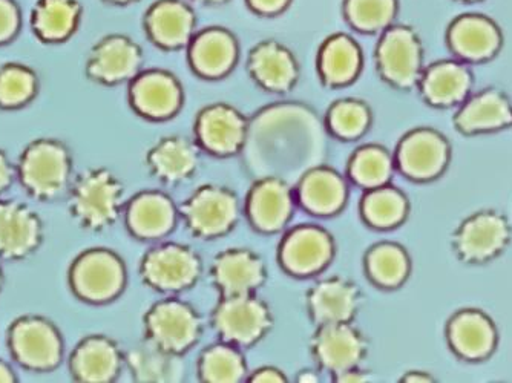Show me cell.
I'll use <instances>...</instances> for the list:
<instances>
[{"label": "cell", "mask_w": 512, "mask_h": 383, "mask_svg": "<svg viewBox=\"0 0 512 383\" xmlns=\"http://www.w3.org/2000/svg\"><path fill=\"white\" fill-rule=\"evenodd\" d=\"M394 171V158L381 146H364L353 154L348 174L358 186L375 189L385 186Z\"/></svg>", "instance_id": "obj_40"}, {"label": "cell", "mask_w": 512, "mask_h": 383, "mask_svg": "<svg viewBox=\"0 0 512 383\" xmlns=\"http://www.w3.org/2000/svg\"><path fill=\"white\" fill-rule=\"evenodd\" d=\"M125 186L108 167H89L74 177L66 195L68 212L82 229L102 232L119 221Z\"/></svg>", "instance_id": "obj_2"}, {"label": "cell", "mask_w": 512, "mask_h": 383, "mask_svg": "<svg viewBox=\"0 0 512 383\" xmlns=\"http://www.w3.org/2000/svg\"><path fill=\"white\" fill-rule=\"evenodd\" d=\"M128 100L138 115L161 122L174 117L183 108V86L165 69L140 71L129 82Z\"/></svg>", "instance_id": "obj_13"}, {"label": "cell", "mask_w": 512, "mask_h": 383, "mask_svg": "<svg viewBox=\"0 0 512 383\" xmlns=\"http://www.w3.org/2000/svg\"><path fill=\"white\" fill-rule=\"evenodd\" d=\"M335 255L332 235L315 224H302L284 236L279 261L293 276H312L329 266Z\"/></svg>", "instance_id": "obj_16"}, {"label": "cell", "mask_w": 512, "mask_h": 383, "mask_svg": "<svg viewBox=\"0 0 512 383\" xmlns=\"http://www.w3.org/2000/svg\"><path fill=\"white\" fill-rule=\"evenodd\" d=\"M344 178L329 167H316L299 181L296 198L307 212L318 217H332L347 203Z\"/></svg>", "instance_id": "obj_33"}, {"label": "cell", "mask_w": 512, "mask_h": 383, "mask_svg": "<svg viewBox=\"0 0 512 383\" xmlns=\"http://www.w3.org/2000/svg\"><path fill=\"white\" fill-rule=\"evenodd\" d=\"M417 86L428 105L451 108L468 99L473 88V74L465 63L439 60L424 68Z\"/></svg>", "instance_id": "obj_26"}, {"label": "cell", "mask_w": 512, "mask_h": 383, "mask_svg": "<svg viewBox=\"0 0 512 383\" xmlns=\"http://www.w3.org/2000/svg\"><path fill=\"white\" fill-rule=\"evenodd\" d=\"M142 46L125 34H108L97 40L86 57L85 74L102 86L129 83L143 71Z\"/></svg>", "instance_id": "obj_9"}, {"label": "cell", "mask_w": 512, "mask_h": 383, "mask_svg": "<svg viewBox=\"0 0 512 383\" xmlns=\"http://www.w3.org/2000/svg\"><path fill=\"white\" fill-rule=\"evenodd\" d=\"M198 5H206V7H220V5L229 4L230 0H189Z\"/></svg>", "instance_id": "obj_50"}, {"label": "cell", "mask_w": 512, "mask_h": 383, "mask_svg": "<svg viewBox=\"0 0 512 383\" xmlns=\"http://www.w3.org/2000/svg\"><path fill=\"white\" fill-rule=\"evenodd\" d=\"M23 190L40 203L66 198L74 180V157L65 141L42 137L30 141L16 163Z\"/></svg>", "instance_id": "obj_1"}, {"label": "cell", "mask_w": 512, "mask_h": 383, "mask_svg": "<svg viewBox=\"0 0 512 383\" xmlns=\"http://www.w3.org/2000/svg\"><path fill=\"white\" fill-rule=\"evenodd\" d=\"M246 212L256 230L279 232L295 212L292 187L281 178L267 177L258 181L247 197Z\"/></svg>", "instance_id": "obj_24"}, {"label": "cell", "mask_w": 512, "mask_h": 383, "mask_svg": "<svg viewBox=\"0 0 512 383\" xmlns=\"http://www.w3.org/2000/svg\"><path fill=\"white\" fill-rule=\"evenodd\" d=\"M249 123L234 106L215 103L201 109L195 122V134L201 148L218 157L241 151L246 143Z\"/></svg>", "instance_id": "obj_19"}, {"label": "cell", "mask_w": 512, "mask_h": 383, "mask_svg": "<svg viewBox=\"0 0 512 383\" xmlns=\"http://www.w3.org/2000/svg\"><path fill=\"white\" fill-rule=\"evenodd\" d=\"M17 382L16 373L10 364L0 359V383H14Z\"/></svg>", "instance_id": "obj_48"}, {"label": "cell", "mask_w": 512, "mask_h": 383, "mask_svg": "<svg viewBox=\"0 0 512 383\" xmlns=\"http://www.w3.org/2000/svg\"><path fill=\"white\" fill-rule=\"evenodd\" d=\"M22 28V13L16 0H0V45L13 42Z\"/></svg>", "instance_id": "obj_42"}, {"label": "cell", "mask_w": 512, "mask_h": 383, "mask_svg": "<svg viewBox=\"0 0 512 383\" xmlns=\"http://www.w3.org/2000/svg\"><path fill=\"white\" fill-rule=\"evenodd\" d=\"M298 382H319V376L316 371L304 370L299 373Z\"/></svg>", "instance_id": "obj_49"}, {"label": "cell", "mask_w": 512, "mask_h": 383, "mask_svg": "<svg viewBox=\"0 0 512 383\" xmlns=\"http://www.w3.org/2000/svg\"><path fill=\"white\" fill-rule=\"evenodd\" d=\"M310 350L322 370L338 374L361 367L368 354V342L352 322L324 324L318 325L313 334Z\"/></svg>", "instance_id": "obj_15"}, {"label": "cell", "mask_w": 512, "mask_h": 383, "mask_svg": "<svg viewBox=\"0 0 512 383\" xmlns=\"http://www.w3.org/2000/svg\"><path fill=\"white\" fill-rule=\"evenodd\" d=\"M146 36L157 48H188L197 28V14L188 0H155L143 16Z\"/></svg>", "instance_id": "obj_18"}, {"label": "cell", "mask_w": 512, "mask_h": 383, "mask_svg": "<svg viewBox=\"0 0 512 383\" xmlns=\"http://www.w3.org/2000/svg\"><path fill=\"white\" fill-rule=\"evenodd\" d=\"M306 302L316 325L352 322L361 305V292L347 279H324L309 290Z\"/></svg>", "instance_id": "obj_28"}, {"label": "cell", "mask_w": 512, "mask_h": 383, "mask_svg": "<svg viewBox=\"0 0 512 383\" xmlns=\"http://www.w3.org/2000/svg\"><path fill=\"white\" fill-rule=\"evenodd\" d=\"M146 163L155 178L175 184L192 177L200 163V155L188 138L166 137L148 152Z\"/></svg>", "instance_id": "obj_34"}, {"label": "cell", "mask_w": 512, "mask_h": 383, "mask_svg": "<svg viewBox=\"0 0 512 383\" xmlns=\"http://www.w3.org/2000/svg\"><path fill=\"white\" fill-rule=\"evenodd\" d=\"M502 33L497 23L482 14H463L448 28L451 53L463 62L482 63L494 59L502 48Z\"/></svg>", "instance_id": "obj_22"}, {"label": "cell", "mask_w": 512, "mask_h": 383, "mask_svg": "<svg viewBox=\"0 0 512 383\" xmlns=\"http://www.w3.org/2000/svg\"><path fill=\"white\" fill-rule=\"evenodd\" d=\"M376 68L384 82L402 91L417 86L424 71V46L414 28L393 23L379 34Z\"/></svg>", "instance_id": "obj_5"}, {"label": "cell", "mask_w": 512, "mask_h": 383, "mask_svg": "<svg viewBox=\"0 0 512 383\" xmlns=\"http://www.w3.org/2000/svg\"><path fill=\"white\" fill-rule=\"evenodd\" d=\"M5 275L4 269H2V264H0V292L4 289Z\"/></svg>", "instance_id": "obj_52"}, {"label": "cell", "mask_w": 512, "mask_h": 383, "mask_svg": "<svg viewBox=\"0 0 512 383\" xmlns=\"http://www.w3.org/2000/svg\"><path fill=\"white\" fill-rule=\"evenodd\" d=\"M365 270L378 287L398 289L410 276V256L399 244H376L365 255Z\"/></svg>", "instance_id": "obj_35"}, {"label": "cell", "mask_w": 512, "mask_h": 383, "mask_svg": "<svg viewBox=\"0 0 512 383\" xmlns=\"http://www.w3.org/2000/svg\"><path fill=\"white\" fill-rule=\"evenodd\" d=\"M39 89V74L33 66L22 62L0 65V109L14 111L30 105Z\"/></svg>", "instance_id": "obj_37"}, {"label": "cell", "mask_w": 512, "mask_h": 383, "mask_svg": "<svg viewBox=\"0 0 512 383\" xmlns=\"http://www.w3.org/2000/svg\"><path fill=\"white\" fill-rule=\"evenodd\" d=\"M371 125V109L358 99L336 100L327 112L330 132L342 140H355L368 131Z\"/></svg>", "instance_id": "obj_41"}, {"label": "cell", "mask_w": 512, "mask_h": 383, "mask_svg": "<svg viewBox=\"0 0 512 383\" xmlns=\"http://www.w3.org/2000/svg\"><path fill=\"white\" fill-rule=\"evenodd\" d=\"M247 382L258 383H281L287 382V377L284 376L283 371L276 370L273 367H264L252 373V376L247 377Z\"/></svg>", "instance_id": "obj_45"}, {"label": "cell", "mask_w": 512, "mask_h": 383, "mask_svg": "<svg viewBox=\"0 0 512 383\" xmlns=\"http://www.w3.org/2000/svg\"><path fill=\"white\" fill-rule=\"evenodd\" d=\"M45 226L39 213L19 200L0 197V261H20L36 253Z\"/></svg>", "instance_id": "obj_14"}, {"label": "cell", "mask_w": 512, "mask_h": 383, "mask_svg": "<svg viewBox=\"0 0 512 383\" xmlns=\"http://www.w3.org/2000/svg\"><path fill=\"white\" fill-rule=\"evenodd\" d=\"M451 350L463 361H485L496 351L497 328L490 316L476 308H465L451 316L447 325Z\"/></svg>", "instance_id": "obj_23"}, {"label": "cell", "mask_w": 512, "mask_h": 383, "mask_svg": "<svg viewBox=\"0 0 512 383\" xmlns=\"http://www.w3.org/2000/svg\"><path fill=\"white\" fill-rule=\"evenodd\" d=\"M335 380L342 383L367 382L368 374L361 368L355 367L335 374Z\"/></svg>", "instance_id": "obj_46"}, {"label": "cell", "mask_w": 512, "mask_h": 383, "mask_svg": "<svg viewBox=\"0 0 512 383\" xmlns=\"http://www.w3.org/2000/svg\"><path fill=\"white\" fill-rule=\"evenodd\" d=\"M69 373L83 383H109L119 377L125 354L114 339L105 334H89L69 356Z\"/></svg>", "instance_id": "obj_20"}, {"label": "cell", "mask_w": 512, "mask_h": 383, "mask_svg": "<svg viewBox=\"0 0 512 383\" xmlns=\"http://www.w3.org/2000/svg\"><path fill=\"white\" fill-rule=\"evenodd\" d=\"M11 357L20 367L34 373H50L63 361L62 333L50 319L25 315L11 322L7 333Z\"/></svg>", "instance_id": "obj_4"}, {"label": "cell", "mask_w": 512, "mask_h": 383, "mask_svg": "<svg viewBox=\"0 0 512 383\" xmlns=\"http://www.w3.org/2000/svg\"><path fill=\"white\" fill-rule=\"evenodd\" d=\"M83 19L80 0H36L30 11V27L43 43L68 42Z\"/></svg>", "instance_id": "obj_31"}, {"label": "cell", "mask_w": 512, "mask_h": 383, "mask_svg": "<svg viewBox=\"0 0 512 383\" xmlns=\"http://www.w3.org/2000/svg\"><path fill=\"white\" fill-rule=\"evenodd\" d=\"M105 4L114 5V7H126V5L135 4L138 0H103Z\"/></svg>", "instance_id": "obj_51"}, {"label": "cell", "mask_w": 512, "mask_h": 383, "mask_svg": "<svg viewBox=\"0 0 512 383\" xmlns=\"http://www.w3.org/2000/svg\"><path fill=\"white\" fill-rule=\"evenodd\" d=\"M212 325L221 341L235 347L256 344L273 327L269 304L253 293L221 296L212 313Z\"/></svg>", "instance_id": "obj_6"}, {"label": "cell", "mask_w": 512, "mask_h": 383, "mask_svg": "<svg viewBox=\"0 0 512 383\" xmlns=\"http://www.w3.org/2000/svg\"><path fill=\"white\" fill-rule=\"evenodd\" d=\"M69 287L80 301L106 304L122 295L128 281L125 261L114 250L92 247L71 262Z\"/></svg>", "instance_id": "obj_3"}, {"label": "cell", "mask_w": 512, "mask_h": 383, "mask_svg": "<svg viewBox=\"0 0 512 383\" xmlns=\"http://www.w3.org/2000/svg\"><path fill=\"white\" fill-rule=\"evenodd\" d=\"M247 71L256 85L272 94H287L299 80V63L295 54L273 39L253 46L247 56Z\"/></svg>", "instance_id": "obj_21"}, {"label": "cell", "mask_w": 512, "mask_h": 383, "mask_svg": "<svg viewBox=\"0 0 512 383\" xmlns=\"http://www.w3.org/2000/svg\"><path fill=\"white\" fill-rule=\"evenodd\" d=\"M250 13L260 17H278L292 7L293 0H244Z\"/></svg>", "instance_id": "obj_43"}, {"label": "cell", "mask_w": 512, "mask_h": 383, "mask_svg": "<svg viewBox=\"0 0 512 383\" xmlns=\"http://www.w3.org/2000/svg\"><path fill=\"white\" fill-rule=\"evenodd\" d=\"M125 367L135 382L142 383L181 382L186 373L181 354L158 347L146 338L129 348L125 354Z\"/></svg>", "instance_id": "obj_32"}, {"label": "cell", "mask_w": 512, "mask_h": 383, "mask_svg": "<svg viewBox=\"0 0 512 383\" xmlns=\"http://www.w3.org/2000/svg\"><path fill=\"white\" fill-rule=\"evenodd\" d=\"M402 382H434L433 377L430 374L425 373V371H408L402 376Z\"/></svg>", "instance_id": "obj_47"}, {"label": "cell", "mask_w": 512, "mask_h": 383, "mask_svg": "<svg viewBox=\"0 0 512 383\" xmlns=\"http://www.w3.org/2000/svg\"><path fill=\"white\" fill-rule=\"evenodd\" d=\"M454 126L465 135L486 134L511 128V100L499 89H482L462 103L454 115Z\"/></svg>", "instance_id": "obj_27"}, {"label": "cell", "mask_w": 512, "mask_h": 383, "mask_svg": "<svg viewBox=\"0 0 512 383\" xmlns=\"http://www.w3.org/2000/svg\"><path fill=\"white\" fill-rule=\"evenodd\" d=\"M14 180H17L16 164L4 149H0V197L13 186Z\"/></svg>", "instance_id": "obj_44"}, {"label": "cell", "mask_w": 512, "mask_h": 383, "mask_svg": "<svg viewBox=\"0 0 512 383\" xmlns=\"http://www.w3.org/2000/svg\"><path fill=\"white\" fill-rule=\"evenodd\" d=\"M198 374L203 382L237 383L246 380L247 365L235 345L215 344L201 353Z\"/></svg>", "instance_id": "obj_39"}, {"label": "cell", "mask_w": 512, "mask_h": 383, "mask_svg": "<svg viewBox=\"0 0 512 383\" xmlns=\"http://www.w3.org/2000/svg\"><path fill=\"white\" fill-rule=\"evenodd\" d=\"M364 66V54L355 37L336 33L321 43L316 57L319 79L327 88L352 85Z\"/></svg>", "instance_id": "obj_29"}, {"label": "cell", "mask_w": 512, "mask_h": 383, "mask_svg": "<svg viewBox=\"0 0 512 383\" xmlns=\"http://www.w3.org/2000/svg\"><path fill=\"white\" fill-rule=\"evenodd\" d=\"M203 262L200 255L183 244L152 247L140 264L143 281L160 292H181L200 279Z\"/></svg>", "instance_id": "obj_10"}, {"label": "cell", "mask_w": 512, "mask_h": 383, "mask_svg": "<svg viewBox=\"0 0 512 383\" xmlns=\"http://www.w3.org/2000/svg\"><path fill=\"white\" fill-rule=\"evenodd\" d=\"M399 0H342L348 27L361 34H381L398 16Z\"/></svg>", "instance_id": "obj_38"}, {"label": "cell", "mask_w": 512, "mask_h": 383, "mask_svg": "<svg viewBox=\"0 0 512 383\" xmlns=\"http://www.w3.org/2000/svg\"><path fill=\"white\" fill-rule=\"evenodd\" d=\"M462 2H480V0H462Z\"/></svg>", "instance_id": "obj_53"}, {"label": "cell", "mask_w": 512, "mask_h": 383, "mask_svg": "<svg viewBox=\"0 0 512 383\" xmlns=\"http://www.w3.org/2000/svg\"><path fill=\"white\" fill-rule=\"evenodd\" d=\"M177 207L161 192L135 195L126 207V226L138 239H158L172 232L177 224Z\"/></svg>", "instance_id": "obj_30"}, {"label": "cell", "mask_w": 512, "mask_h": 383, "mask_svg": "<svg viewBox=\"0 0 512 383\" xmlns=\"http://www.w3.org/2000/svg\"><path fill=\"white\" fill-rule=\"evenodd\" d=\"M240 60V43L224 27H207L194 34L188 45V62L201 79L220 80L229 76Z\"/></svg>", "instance_id": "obj_17"}, {"label": "cell", "mask_w": 512, "mask_h": 383, "mask_svg": "<svg viewBox=\"0 0 512 383\" xmlns=\"http://www.w3.org/2000/svg\"><path fill=\"white\" fill-rule=\"evenodd\" d=\"M211 275L221 296L253 293L267 279L263 259L249 249L224 250L214 259Z\"/></svg>", "instance_id": "obj_25"}, {"label": "cell", "mask_w": 512, "mask_h": 383, "mask_svg": "<svg viewBox=\"0 0 512 383\" xmlns=\"http://www.w3.org/2000/svg\"><path fill=\"white\" fill-rule=\"evenodd\" d=\"M365 223L375 229H393L404 223L408 215V200L401 190L385 186L368 189L361 201Z\"/></svg>", "instance_id": "obj_36"}, {"label": "cell", "mask_w": 512, "mask_h": 383, "mask_svg": "<svg viewBox=\"0 0 512 383\" xmlns=\"http://www.w3.org/2000/svg\"><path fill=\"white\" fill-rule=\"evenodd\" d=\"M447 138L430 128L408 132L394 155L399 171L413 181H431L440 177L450 163Z\"/></svg>", "instance_id": "obj_12"}, {"label": "cell", "mask_w": 512, "mask_h": 383, "mask_svg": "<svg viewBox=\"0 0 512 383\" xmlns=\"http://www.w3.org/2000/svg\"><path fill=\"white\" fill-rule=\"evenodd\" d=\"M511 224L496 210H482L463 220L453 233V250L467 264H485L511 243Z\"/></svg>", "instance_id": "obj_8"}, {"label": "cell", "mask_w": 512, "mask_h": 383, "mask_svg": "<svg viewBox=\"0 0 512 383\" xmlns=\"http://www.w3.org/2000/svg\"><path fill=\"white\" fill-rule=\"evenodd\" d=\"M184 220L194 235L218 238L234 229L240 218V201L227 187L201 186L181 206Z\"/></svg>", "instance_id": "obj_11"}, {"label": "cell", "mask_w": 512, "mask_h": 383, "mask_svg": "<svg viewBox=\"0 0 512 383\" xmlns=\"http://www.w3.org/2000/svg\"><path fill=\"white\" fill-rule=\"evenodd\" d=\"M203 334V321L188 302L169 298L149 308L145 316V338L158 347L183 354L191 350Z\"/></svg>", "instance_id": "obj_7"}]
</instances>
